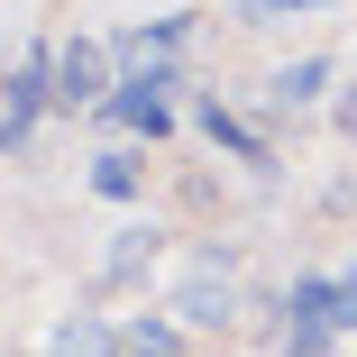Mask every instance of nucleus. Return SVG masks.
<instances>
[{"instance_id":"f257e3e1","label":"nucleus","mask_w":357,"mask_h":357,"mask_svg":"<svg viewBox=\"0 0 357 357\" xmlns=\"http://www.w3.org/2000/svg\"><path fill=\"white\" fill-rule=\"evenodd\" d=\"M46 110H55V46L37 37V46H19L10 74H0V156H19Z\"/></svg>"},{"instance_id":"f03ea898","label":"nucleus","mask_w":357,"mask_h":357,"mask_svg":"<svg viewBox=\"0 0 357 357\" xmlns=\"http://www.w3.org/2000/svg\"><path fill=\"white\" fill-rule=\"evenodd\" d=\"M229 266H238L229 248H202V257H192V275L174 284V321H183V330H229V321H238Z\"/></svg>"},{"instance_id":"7ed1b4c3","label":"nucleus","mask_w":357,"mask_h":357,"mask_svg":"<svg viewBox=\"0 0 357 357\" xmlns=\"http://www.w3.org/2000/svg\"><path fill=\"white\" fill-rule=\"evenodd\" d=\"M110 55L119 46H101V37H64L55 46V110H110Z\"/></svg>"},{"instance_id":"20e7f679","label":"nucleus","mask_w":357,"mask_h":357,"mask_svg":"<svg viewBox=\"0 0 357 357\" xmlns=\"http://www.w3.org/2000/svg\"><path fill=\"white\" fill-rule=\"evenodd\" d=\"M110 119L119 128H137V137H165L174 128V64H147V74H119V92H110Z\"/></svg>"},{"instance_id":"39448f33","label":"nucleus","mask_w":357,"mask_h":357,"mask_svg":"<svg viewBox=\"0 0 357 357\" xmlns=\"http://www.w3.org/2000/svg\"><path fill=\"white\" fill-rule=\"evenodd\" d=\"M192 119H202V137H211V147H229L238 165H257V174H266V147L248 137V119H238V110H229L220 92H202V101H192Z\"/></svg>"},{"instance_id":"423d86ee","label":"nucleus","mask_w":357,"mask_h":357,"mask_svg":"<svg viewBox=\"0 0 357 357\" xmlns=\"http://www.w3.org/2000/svg\"><path fill=\"white\" fill-rule=\"evenodd\" d=\"M183 37H192V10H174V19H147V28H128V37H119V55L137 64V74H147V64H174V55H183Z\"/></svg>"},{"instance_id":"0eeeda50","label":"nucleus","mask_w":357,"mask_h":357,"mask_svg":"<svg viewBox=\"0 0 357 357\" xmlns=\"http://www.w3.org/2000/svg\"><path fill=\"white\" fill-rule=\"evenodd\" d=\"M46 357H119V330H110L101 312H74V321L46 330Z\"/></svg>"},{"instance_id":"6e6552de","label":"nucleus","mask_w":357,"mask_h":357,"mask_svg":"<svg viewBox=\"0 0 357 357\" xmlns=\"http://www.w3.org/2000/svg\"><path fill=\"white\" fill-rule=\"evenodd\" d=\"M321 83H330V55H294V64H275V110H303V101H321Z\"/></svg>"},{"instance_id":"1a4fd4ad","label":"nucleus","mask_w":357,"mask_h":357,"mask_svg":"<svg viewBox=\"0 0 357 357\" xmlns=\"http://www.w3.org/2000/svg\"><path fill=\"white\" fill-rule=\"evenodd\" d=\"M284 312H294V330H330V312H339V275H303L294 294H284ZM339 339V330H330Z\"/></svg>"},{"instance_id":"9d476101","label":"nucleus","mask_w":357,"mask_h":357,"mask_svg":"<svg viewBox=\"0 0 357 357\" xmlns=\"http://www.w3.org/2000/svg\"><path fill=\"white\" fill-rule=\"evenodd\" d=\"M137 183H147V174H137V156H119V147L92 156V192H101V202H137Z\"/></svg>"},{"instance_id":"9b49d317","label":"nucleus","mask_w":357,"mask_h":357,"mask_svg":"<svg viewBox=\"0 0 357 357\" xmlns=\"http://www.w3.org/2000/svg\"><path fill=\"white\" fill-rule=\"evenodd\" d=\"M147 257H156V229H119V248L101 257V284H128V275L147 266Z\"/></svg>"},{"instance_id":"f8f14e48","label":"nucleus","mask_w":357,"mask_h":357,"mask_svg":"<svg viewBox=\"0 0 357 357\" xmlns=\"http://www.w3.org/2000/svg\"><path fill=\"white\" fill-rule=\"evenodd\" d=\"M303 10H321V0H238V28H284Z\"/></svg>"},{"instance_id":"ddd939ff","label":"nucleus","mask_w":357,"mask_h":357,"mask_svg":"<svg viewBox=\"0 0 357 357\" xmlns=\"http://www.w3.org/2000/svg\"><path fill=\"white\" fill-rule=\"evenodd\" d=\"M330 330H357V266L339 275V312H330Z\"/></svg>"},{"instance_id":"4468645a","label":"nucleus","mask_w":357,"mask_h":357,"mask_svg":"<svg viewBox=\"0 0 357 357\" xmlns=\"http://www.w3.org/2000/svg\"><path fill=\"white\" fill-rule=\"evenodd\" d=\"M330 119H339V137H348V147H357V83H348V92L330 101Z\"/></svg>"},{"instance_id":"2eb2a0df","label":"nucleus","mask_w":357,"mask_h":357,"mask_svg":"<svg viewBox=\"0 0 357 357\" xmlns=\"http://www.w3.org/2000/svg\"><path fill=\"white\" fill-rule=\"evenodd\" d=\"M37 357H46V348H37Z\"/></svg>"},{"instance_id":"dca6fc26","label":"nucleus","mask_w":357,"mask_h":357,"mask_svg":"<svg viewBox=\"0 0 357 357\" xmlns=\"http://www.w3.org/2000/svg\"><path fill=\"white\" fill-rule=\"evenodd\" d=\"M174 357H183V348H174Z\"/></svg>"}]
</instances>
